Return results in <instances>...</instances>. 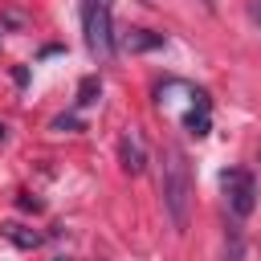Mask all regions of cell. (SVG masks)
Masks as SVG:
<instances>
[{
  "label": "cell",
  "instance_id": "obj_1",
  "mask_svg": "<svg viewBox=\"0 0 261 261\" xmlns=\"http://www.w3.org/2000/svg\"><path fill=\"white\" fill-rule=\"evenodd\" d=\"M159 192H163V208H167L171 224H175V228H188V208H192V163H188L184 147H175V143L163 147Z\"/></svg>",
  "mask_w": 261,
  "mask_h": 261
},
{
  "label": "cell",
  "instance_id": "obj_2",
  "mask_svg": "<svg viewBox=\"0 0 261 261\" xmlns=\"http://www.w3.org/2000/svg\"><path fill=\"white\" fill-rule=\"evenodd\" d=\"M82 33L86 49L98 61L114 57V20H110V0H82Z\"/></svg>",
  "mask_w": 261,
  "mask_h": 261
},
{
  "label": "cell",
  "instance_id": "obj_3",
  "mask_svg": "<svg viewBox=\"0 0 261 261\" xmlns=\"http://www.w3.org/2000/svg\"><path fill=\"white\" fill-rule=\"evenodd\" d=\"M220 192H224V204H228L232 216H249L253 204H257V184H253V175L245 167L220 171Z\"/></svg>",
  "mask_w": 261,
  "mask_h": 261
},
{
  "label": "cell",
  "instance_id": "obj_4",
  "mask_svg": "<svg viewBox=\"0 0 261 261\" xmlns=\"http://www.w3.org/2000/svg\"><path fill=\"white\" fill-rule=\"evenodd\" d=\"M118 155H122V171H130V175H139V171L147 167V151H143V139H139V130H126V135H122V143H118Z\"/></svg>",
  "mask_w": 261,
  "mask_h": 261
},
{
  "label": "cell",
  "instance_id": "obj_5",
  "mask_svg": "<svg viewBox=\"0 0 261 261\" xmlns=\"http://www.w3.org/2000/svg\"><path fill=\"white\" fill-rule=\"evenodd\" d=\"M122 45H126L130 53H143V49H155V45H163V37H159V33H147V29H130V33L122 37Z\"/></svg>",
  "mask_w": 261,
  "mask_h": 261
},
{
  "label": "cell",
  "instance_id": "obj_6",
  "mask_svg": "<svg viewBox=\"0 0 261 261\" xmlns=\"http://www.w3.org/2000/svg\"><path fill=\"white\" fill-rule=\"evenodd\" d=\"M4 237H8L16 249H37V245H41V232H24L20 224H4Z\"/></svg>",
  "mask_w": 261,
  "mask_h": 261
},
{
  "label": "cell",
  "instance_id": "obj_7",
  "mask_svg": "<svg viewBox=\"0 0 261 261\" xmlns=\"http://www.w3.org/2000/svg\"><path fill=\"white\" fill-rule=\"evenodd\" d=\"M98 90H102V86H98V77H82V86H77V106H90Z\"/></svg>",
  "mask_w": 261,
  "mask_h": 261
},
{
  "label": "cell",
  "instance_id": "obj_8",
  "mask_svg": "<svg viewBox=\"0 0 261 261\" xmlns=\"http://www.w3.org/2000/svg\"><path fill=\"white\" fill-rule=\"evenodd\" d=\"M200 4H204V8H208V12H212V8H216V0H200Z\"/></svg>",
  "mask_w": 261,
  "mask_h": 261
},
{
  "label": "cell",
  "instance_id": "obj_9",
  "mask_svg": "<svg viewBox=\"0 0 261 261\" xmlns=\"http://www.w3.org/2000/svg\"><path fill=\"white\" fill-rule=\"evenodd\" d=\"M0 143H4V126H0Z\"/></svg>",
  "mask_w": 261,
  "mask_h": 261
},
{
  "label": "cell",
  "instance_id": "obj_10",
  "mask_svg": "<svg viewBox=\"0 0 261 261\" xmlns=\"http://www.w3.org/2000/svg\"><path fill=\"white\" fill-rule=\"evenodd\" d=\"M53 261H65V257H53Z\"/></svg>",
  "mask_w": 261,
  "mask_h": 261
}]
</instances>
